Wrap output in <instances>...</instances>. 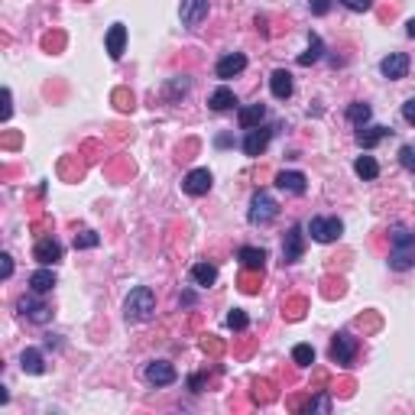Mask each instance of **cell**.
I'll list each match as a JSON object with an SVG mask.
<instances>
[{
  "mask_svg": "<svg viewBox=\"0 0 415 415\" xmlns=\"http://www.w3.org/2000/svg\"><path fill=\"white\" fill-rule=\"evenodd\" d=\"M415 266V234L409 227H396L390 240V270L406 272Z\"/></svg>",
  "mask_w": 415,
  "mask_h": 415,
  "instance_id": "1",
  "label": "cell"
},
{
  "mask_svg": "<svg viewBox=\"0 0 415 415\" xmlns=\"http://www.w3.org/2000/svg\"><path fill=\"white\" fill-rule=\"evenodd\" d=\"M152 311H156V292H152L150 286H136L127 296V302H124V318H127L130 325H136V321H150Z\"/></svg>",
  "mask_w": 415,
  "mask_h": 415,
  "instance_id": "2",
  "label": "cell"
},
{
  "mask_svg": "<svg viewBox=\"0 0 415 415\" xmlns=\"http://www.w3.org/2000/svg\"><path fill=\"white\" fill-rule=\"evenodd\" d=\"M276 215H279V205H276V198H272L270 192H256L253 201H250V224H270L276 221Z\"/></svg>",
  "mask_w": 415,
  "mask_h": 415,
  "instance_id": "3",
  "label": "cell"
},
{
  "mask_svg": "<svg viewBox=\"0 0 415 415\" xmlns=\"http://www.w3.org/2000/svg\"><path fill=\"white\" fill-rule=\"evenodd\" d=\"M16 311H20L26 321H32V325H46V321H52V308L40 299V292L20 299V302H16Z\"/></svg>",
  "mask_w": 415,
  "mask_h": 415,
  "instance_id": "4",
  "label": "cell"
},
{
  "mask_svg": "<svg viewBox=\"0 0 415 415\" xmlns=\"http://www.w3.org/2000/svg\"><path fill=\"white\" fill-rule=\"evenodd\" d=\"M308 234H311V240H318V243H335L344 234V224L337 221V217H311Z\"/></svg>",
  "mask_w": 415,
  "mask_h": 415,
  "instance_id": "5",
  "label": "cell"
},
{
  "mask_svg": "<svg viewBox=\"0 0 415 415\" xmlns=\"http://www.w3.org/2000/svg\"><path fill=\"white\" fill-rule=\"evenodd\" d=\"M354 357H357V337L347 335V331H337L335 341H331V360L347 367V363H354Z\"/></svg>",
  "mask_w": 415,
  "mask_h": 415,
  "instance_id": "6",
  "label": "cell"
},
{
  "mask_svg": "<svg viewBox=\"0 0 415 415\" xmlns=\"http://www.w3.org/2000/svg\"><path fill=\"white\" fill-rule=\"evenodd\" d=\"M143 376H146V383L150 386H169V383H176L179 373L169 360H152V363H146Z\"/></svg>",
  "mask_w": 415,
  "mask_h": 415,
  "instance_id": "7",
  "label": "cell"
},
{
  "mask_svg": "<svg viewBox=\"0 0 415 415\" xmlns=\"http://www.w3.org/2000/svg\"><path fill=\"white\" fill-rule=\"evenodd\" d=\"M211 185H215V176H211L207 169H192V172L185 176L182 188H185V195H192V198H201V195L211 192Z\"/></svg>",
  "mask_w": 415,
  "mask_h": 415,
  "instance_id": "8",
  "label": "cell"
},
{
  "mask_svg": "<svg viewBox=\"0 0 415 415\" xmlns=\"http://www.w3.org/2000/svg\"><path fill=\"white\" fill-rule=\"evenodd\" d=\"M302 253H305V234L296 224V227H289L286 240H282V263H299Z\"/></svg>",
  "mask_w": 415,
  "mask_h": 415,
  "instance_id": "9",
  "label": "cell"
},
{
  "mask_svg": "<svg viewBox=\"0 0 415 415\" xmlns=\"http://www.w3.org/2000/svg\"><path fill=\"white\" fill-rule=\"evenodd\" d=\"M247 68V56L243 52H227V56H221L217 59V65H215V72H217V78H237L240 72Z\"/></svg>",
  "mask_w": 415,
  "mask_h": 415,
  "instance_id": "10",
  "label": "cell"
},
{
  "mask_svg": "<svg viewBox=\"0 0 415 415\" xmlns=\"http://www.w3.org/2000/svg\"><path fill=\"white\" fill-rule=\"evenodd\" d=\"M380 72H383V78L390 81H399L409 75V56L406 52H390V56L380 62Z\"/></svg>",
  "mask_w": 415,
  "mask_h": 415,
  "instance_id": "11",
  "label": "cell"
},
{
  "mask_svg": "<svg viewBox=\"0 0 415 415\" xmlns=\"http://www.w3.org/2000/svg\"><path fill=\"white\" fill-rule=\"evenodd\" d=\"M32 256H36L42 266H56L59 260H62V243H59V240H52V237H42V240H36Z\"/></svg>",
  "mask_w": 415,
  "mask_h": 415,
  "instance_id": "12",
  "label": "cell"
},
{
  "mask_svg": "<svg viewBox=\"0 0 415 415\" xmlns=\"http://www.w3.org/2000/svg\"><path fill=\"white\" fill-rule=\"evenodd\" d=\"M179 16L185 26H201L207 20V0H182Z\"/></svg>",
  "mask_w": 415,
  "mask_h": 415,
  "instance_id": "13",
  "label": "cell"
},
{
  "mask_svg": "<svg viewBox=\"0 0 415 415\" xmlns=\"http://www.w3.org/2000/svg\"><path fill=\"white\" fill-rule=\"evenodd\" d=\"M270 136H272L270 127L247 130V136H243V152H247V156H263V150L270 146Z\"/></svg>",
  "mask_w": 415,
  "mask_h": 415,
  "instance_id": "14",
  "label": "cell"
},
{
  "mask_svg": "<svg viewBox=\"0 0 415 415\" xmlns=\"http://www.w3.org/2000/svg\"><path fill=\"white\" fill-rule=\"evenodd\" d=\"M107 56L114 59V62H117L120 56H124V46H127V26L124 23H114L111 30H107Z\"/></svg>",
  "mask_w": 415,
  "mask_h": 415,
  "instance_id": "15",
  "label": "cell"
},
{
  "mask_svg": "<svg viewBox=\"0 0 415 415\" xmlns=\"http://www.w3.org/2000/svg\"><path fill=\"white\" fill-rule=\"evenodd\" d=\"M270 88H272V97H276V101L292 97V75H289L286 68H276V72L270 75Z\"/></svg>",
  "mask_w": 415,
  "mask_h": 415,
  "instance_id": "16",
  "label": "cell"
},
{
  "mask_svg": "<svg viewBox=\"0 0 415 415\" xmlns=\"http://www.w3.org/2000/svg\"><path fill=\"white\" fill-rule=\"evenodd\" d=\"M386 136H392V127H360L357 130V146L373 150L376 143H383Z\"/></svg>",
  "mask_w": 415,
  "mask_h": 415,
  "instance_id": "17",
  "label": "cell"
},
{
  "mask_svg": "<svg viewBox=\"0 0 415 415\" xmlns=\"http://www.w3.org/2000/svg\"><path fill=\"white\" fill-rule=\"evenodd\" d=\"M276 185H279L282 192H289V195H305L308 179H305L302 172H279V176H276Z\"/></svg>",
  "mask_w": 415,
  "mask_h": 415,
  "instance_id": "18",
  "label": "cell"
},
{
  "mask_svg": "<svg viewBox=\"0 0 415 415\" xmlns=\"http://www.w3.org/2000/svg\"><path fill=\"white\" fill-rule=\"evenodd\" d=\"M263 117H266V104H250V107H243V111L237 114V120H240V127L243 130H253V127H260L263 124Z\"/></svg>",
  "mask_w": 415,
  "mask_h": 415,
  "instance_id": "19",
  "label": "cell"
},
{
  "mask_svg": "<svg viewBox=\"0 0 415 415\" xmlns=\"http://www.w3.org/2000/svg\"><path fill=\"white\" fill-rule=\"evenodd\" d=\"M237 260L243 263V270H256V272H260L266 266V250H260V247H240Z\"/></svg>",
  "mask_w": 415,
  "mask_h": 415,
  "instance_id": "20",
  "label": "cell"
},
{
  "mask_svg": "<svg viewBox=\"0 0 415 415\" xmlns=\"http://www.w3.org/2000/svg\"><path fill=\"white\" fill-rule=\"evenodd\" d=\"M52 286H56V272L49 270V266H42V270H36L30 276V289H32V292H40V296L52 292Z\"/></svg>",
  "mask_w": 415,
  "mask_h": 415,
  "instance_id": "21",
  "label": "cell"
},
{
  "mask_svg": "<svg viewBox=\"0 0 415 415\" xmlns=\"http://www.w3.org/2000/svg\"><path fill=\"white\" fill-rule=\"evenodd\" d=\"M20 367H23V373L40 376L42 370H46V363H42V354L36 351V347H26V351L20 354Z\"/></svg>",
  "mask_w": 415,
  "mask_h": 415,
  "instance_id": "22",
  "label": "cell"
},
{
  "mask_svg": "<svg viewBox=\"0 0 415 415\" xmlns=\"http://www.w3.org/2000/svg\"><path fill=\"white\" fill-rule=\"evenodd\" d=\"M192 282H195V286H201V289L215 286V282H217V266H211V263H195V266H192Z\"/></svg>",
  "mask_w": 415,
  "mask_h": 415,
  "instance_id": "23",
  "label": "cell"
},
{
  "mask_svg": "<svg viewBox=\"0 0 415 415\" xmlns=\"http://www.w3.org/2000/svg\"><path fill=\"white\" fill-rule=\"evenodd\" d=\"M321 56H325L321 36H318V32H308V52H302V56H299V65H315V62H321Z\"/></svg>",
  "mask_w": 415,
  "mask_h": 415,
  "instance_id": "24",
  "label": "cell"
},
{
  "mask_svg": "<svg viewBox=\"0 0 415 415\" xmlns=\"http://www.w3.org/2000/svg\"><path fill=\"white\" fill-rule=\"evenodd\" d=\"M207 104H211V111H231L234 104H237V97H234V91L227 85H221L215 95L207 97Z\"/></svg>",
  "mask_w": 415,
  "mask_h": 415,
  "instance_id": "25",
  "label": "cell"
},
{
  "mask_svg": "<svg viewBox=\"0 0 415 415\" xmlns=\"http://www.w3.org/2000/svg\"><path fill=\"white\" fill-rule=\"evenodd\" d=\"M354 172H357L360 179L373 182V179L380 176V162H376L373 156H357V162H354Z\"/></svg>",
  "mask_w": 415,
  "mask_h": 415,
  "instance_id": "26",
  "label": "cell"
},
{
  "mask_svg": "<svg viewBox=\"0 0 415 415\" xmlns=\"http://www.w3.org/2000/svg\"><path fill=\"white\" fill-rule=\"evenodd\" d=\"M370 104H363V101H357V104H351L347 107V120H351L354 127H367V120H370Z\"/></svg>",
  "mask_w": 415,
  "mask_h": 415,
  "instance_id": "27",
  "label": "cell"
},
{
  "mask_svg": "<svg viewBox=\"0 0 415 415\" xmlns=\"http://www.w3.org/2000/svg\"><path fill=\"white\" fill-rule=\"evenodd\" d=\"M292 360H296L299 367H311L315 363V347L311 344H296L292 347Z\"/></svg>",
  "mask_w": 415,
  "mask_h": 415,
  "instance_id": "28",
  "label": "cell"
},
{
  "mask_svg": "<svg viewBox=\"0 0 415 415\" xmlns=\"http://www.w3.org/2000/svg\"><path fill=\"white\" fill-rule=\"evenodd\" d=\"M188 88H192V81L188 78H172L169 81V88H166V97L169 101H176L179 95H188Z\"/></svg>",
  "mask_w": 415,
  "mask_h": 415,
  "instance_id": "29",
  "label": "cell"
},
{
  "mask_svg": "<svg viewBox=\"0 0 415 415\" xmlns=\"http://www.w3.org/2000/svg\"><path fill=\"white\" fill-rule=\"evenodd\" d=\"M97 243H101V237H97L95 231L75 234V250H91V247H97Z\"/></svg>",
  "mask_w": 415,
  "mask_h": 415,
  "instance_id": "30",
  "label": "cell"
},
{
  "mask_svg": "<svg viewBox=\"0 0 415 415\" xmlns=\"http://www.w3.org/2000/svg\"><path fill=\"white\" fill-rule=\"evenodd\" d=\"M250 325V318H247V311H240V308H234L231 315H227V327L231 331H243V327Z\"/></svg>",
  "mask_w": 415,
  "mask_h": 415,
  "instance_id": "31",
  "label": "cell"
},
{
  "mask_svg": "<svg viewBox=\"0 0 415 415\" xmlns=\"http://www.w3.org/2000/svg\"><path fill=\"white\" fill-rule=\"evenodd\" d=\"M347 10H354V13H367V10H373V0H341Z\"/></svg>",
  "mask_w": 415,
  "mask_h": 415,
  "instance_id": "32",
  "label": "cell"
},
{
  "mask_svg": "<svg viewBox=\"0 0 415 415\" xmlns=\"http://www.w3.org/2000/svg\"><path fill=\"white\" fill-rule=\"evenodd\" d=\"M399 162L409 169V172H415V146H402V150H399Z\"/></svg>",
  "mask_w": 415,
  "mask_h": 415,
  "instance_id": "33",
  "label": "cell"
},
{
  "mask_svg": "<svg viewBox=\"0 0 415 415\" xmlns=\"http://www.w3.org/2000/svg\"><path fill=\"white\" fill-rule=\"evenodd\" d=\"M0 276H4V279L13 276V256L10 253H0Z\"/></svg>",
  "mask_w": 415,
  "mask_h": 415,
  "instance_id": "34",
  "label": "cell"
},
{
  "mask_svg": "<svg viewBox=\"0 0 415 415\" xmlns=\"http://www.w3.org/2000/svg\"><path fill=\"white\" fill-rule=\"evenodd\" d=\"M308 7L315 16H325L327 10H331V0H308Z\"/></svg>",
  "mask_w": 415,
  "mask_h": 415,
  "instance_id": "35",
  "label": "cell"
},
{
  "mask_svg": "<svg viewBox=\"0 0 415 415\" xmlns=\"http://www.w3.org/2000/svg\"><path fill=\"white\" fill-rule=\"evenodd\" d=\"M402 117H406V124L415 127V97H409V101L402 104Z\"/></svg>",
  "mask_w": 415,
  "mask_h": 415,
  "instance_id": "36",
  "label": "cell"
},
{
  "mask_svg": "<svg viewBox=\"0 0 415 415\" xmlns=\"http://www.w3.org/2000/svg\"><path fill=\"white\" fill-rule=\"evenodd\" d=\"M13 95H10V88H4V120H10V114H13Z\"/></svg>",
  "mask_w": 415,
  "mask_h": 415,
  "instance_id": "37",
  "label": "cell"
},
{
  "mask_svg": "<svg viewBox=\"0 0 415 415\" xmlns=\"http://www.w3.org/2000/svg\"><path fill=\"white\" fill-rule=\"evenodd\" d=\"M406 32H409V36H412V40H415V16H412V20H409V23H406Z\"/></svg>",
  "mask_w": 415,
  "mask_h": 415,
  "instance_id": "38",
  "label": "cell"
}]
</instances>
